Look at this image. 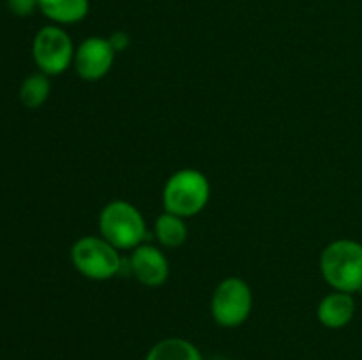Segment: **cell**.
Wrapping results in <instances>:
<instances>
[{
  "label": "cell",
  "instance_id": "obj_1",
  "mask_svg": "<svg viewBox=\"0 0 362 360\" xmlns=\"http://www.w3.org/2000/svg\"><path fill=\"white\" fill-rule=\"evenodd\" d=\"M320 270L336 292L356 293L362 289V244L334 240L320 256Z\"/></svg>",
  "mask_w": 362,
  "mask_h": 360
},
{
  "label": "cell",
  "instance_id": "obj_2",
  "mask_svg": "<svg viewBox=\"0 0 362 360\" xmlns=\"http://www.w3.org/2000/svg\"><path fill=\"white\" fill-rule=\"evenodd\" d=\"M211 198V184L198 169H180L173 173L163 189V205L170 214L191 217L200 214Z\"/></svg>",
  "mask_w": 362,
  "mask_h": 360
},
{
  "label": "cell",
  "instance_id": "obj_3",
  "mask_svg": "<svg viewBox=\"0 0 362 360\" xmlns=\"http://www.w3.org/2000/svg\"><path fill=\"white\" fill-rule=\"evenodd\" d=\"M101 236L119 251H133L147 236L144 215L134 205L127 201H112L99 215Z\"/></svg>",
  "mask_w": 362,
  "mask_h": 360
},
{
  "label": "cell",
  "instance_id": "obj_4",
  "mask_svg": "<svg viewBox=\"0 0 362 360\" xmlns=\"http://www.w3.org/2000/svg\"><path fill=\"white\" fill-rule=\"evenodd\" d=\"M71 260L81 275L94 281L115 277L122 268L119 249L103 236H81L71 249Z\"/></svg>",
  "mask_w": 362,
  "mask_h": 360
},
{
  "label": "cell",
  "instance_id": "obj_5",
  "mask_svg": "<svg viewBox=\"0 0 362 360\" xmlns=\"http://www.w3.org/2000/svg\"><path fill=\"white\" fill-rule=\"evenodd\" d=\"M74 46L64 28L48 25L35 34L32 42V56L35 66L46 76H59L66 73L74 62Z\"/></svg>",
  "mask_w": 362,
  "mask_h": 360
},
{
  "label": "cell",
  "instance_id": "obj_6",
  "mask_svg": "<svg viewBox=\"0 0 362 360\" xmlns=\"http://www.w3.org/2000/svg\"><path fill=\"white\" fill-rule=\"evenodd\" d=\"M253 309V293L250 284L240 277H226L212 295L211 311L221 327L233 328L243 325Z\"/></svg>",
  "mask_w": 362,
  "mask_h": 360
},
{
  "label": "cell",
  "instance_id": "obj_7",
  "mask_svg": "<svg viewBox=\"0 0 362 360\" xmlns=\"http://www.w3.org/2000/svg\"><path fill=\"white\" fill-rule=\"evenodd\" d=\"M115 60V49H113L110 39L105 37H88L78 46L74 53V67L78 76L85 81H98L110 73Z\"/></svg>",
  "mask_w": 362,
  "mask_h": 360
},
{
  "label": "cell",
  "instance_id": "obj_8",
  "mask_svg": "<svg viewBox=\"0 0 362 360\" xmlns=\"http://www.w3.org/2000/svg\"><path fill=\"white\" fill-rule=\"evenodd\" d=\"M129 268L141 284L151 286V288L165 284L170 275V265L165 253L147 244H141L136 249H133Z\"/></svg>",
  "mask_w": 362,
  "mask_h": 360
},
{
  "label": "cell",
  "instance_id": "obj_9",
  "mask_svg": "<svg viewBox=\"0 0 362 360\" xmlns=\"http://www.w3.org/2000/svg\"><path fill=\"white\" fill-rule=\"evenodd\" d=\"M354 314H356V300L345 292H334L324 296L317 309L318 321L327 328L346 327L352 321Z\"/></svg>",
  "mask_w": 362,
  "mask_h": 360
},
{
  "label": "cell",
  "instance_id": "obj_10",
  "mask_svg": "<svg viewBox=\"0 0 362 360\" xmlns=\"http://www.w3.org/2000/svg\"><path fill=\"white\" fill-rule=\"evenodd\" d=\"M39 9L53 23L73 25L87 16L88 0H39Z\"/></svg>",
  "mask_w": 362,
  "mask_h": 360
},
{
  "label": "cell",
  "instance_id": "obj_11",
  "mask_svg": "<svg viewBox=\"0 0 362 360\" xmlns=\"http://www.w3.org/2000/svg\"><path fill=\"white\" fill-rule=\"evenodd\" d=\"M145 360H204L194 344L180 337H168L151 348Z\"/></svg>",
  "mask_w": 362,
  "mask_h": 360
},
{
  "label": "cell",
  "instance_id": "obj_12",
  "mask_svg": "<svg viewBox=\"0 0 362 360\" xmlns=\"http://www.w3.org/2000/svg\"><path fill=\"white\" fill-rule=\"evenodd\" d=\"M154 232L159 242L165 247H170V249L180 247L187 239V226L184 222V217L170 214V212L159 215L158 221H156Z\"/></svg>",
  "mask_w": 362,
  "mask_h": 360
},
{
  "label": "cell",
  "instance_id": "obj_13",
  "mask_svg": "<svg viewBox=\"0 0 362 360\" xmlns=\"http://www.w3.org/2000/svg\"><path fill=\"white\" fill-rule=\"evenodd\" d=\"M49 90H52V85H49L48 76L45 73L30 74L20 85L21 104L30 109L41 108L46 99L49 97Z\"/></svg>",
  "mask_w": 362,
  "mask_h": 360
},
{
  "label": "cell",
  "instance_id": "obj_14",
  "mask_svg": "<svg viewBox=\"0 0 362 360\" xmlns=\"http://www.w3.org/2000/svg\"><path fill=\"white\" fill-rule=\"evenodd\" d=\"M7 7L14 16L25 18L39 9V0H7Z\"/></svg>",
  "mask_w": 362,
  "mask_h": 360
},
{
  "label": "cell",
  "instance_id": "obj_15",
  "mask_svg": "<svg viewBox=\"0 0 362 360\" xmlns=\"http://www.w3.org/2000/svg\"><path fill=\"white\" fill-rule=\"evenodd\" d=\"M110 42H112L115 53L122 52V49H126L127 46H129V35H127L126 32H115V34H112V37H110Z\"/></svg>",
  "mask_w": 362,
  "mask_h": 360
}]
</instances>
